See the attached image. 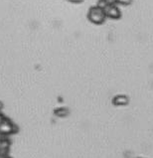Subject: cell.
Returning <instances> with one entry per match:
<instances>
[{
	"instance_id": "obj_1",
	"label": "cell",
	"mask_w": 153,
	"mask_h": 158,
	"mask_svg": "<svg viewBox=\"0 0 153 158\" xmlns=\"http://www.w3.org/2000/svg\"><path fill=\"white\" fill-rule=\"evenodd\" d=\"M88 18L92 23L96 24V25L102 24L103 22H105V20L106 19L105 9L101 7L100 5L92 7L88 13Z\"/></svg>"
},
{
	"instance_id": "obj_2",
	"label": "cell",
	"mask_w": 153,
	"mask_h": 158,
	"mask_svg": "<svg viewBox=\"0 0 153 158\" xmlns=\"http://www.w3.org/2000/svg\"><path fill=\"white\" fill-rule=\"evenodd\" d=\"M18 131V127L15 123H13L10 119L6 118L5 116L0 123V134L1 135H10Z\"/></svg>"
},
{
	"instance_id": "obj_3",
	"label": "cell",
	"mask_w": 153,
	"mask_h": 158,
	"mask_svg": "<svg viewBox=\"0 0 153 158\" xmlns=\"http://www.w3.org/2000/svg\"><path fill=\"white\" fill-rule=\"evenodd\" d=\"M103 9H105L106 18L109 17L111 19H118L121 16V12L116 4H107L103 7Z\"/></svg>"
},
{
	"instance_id": "obj_4",
	"label": "cell",
	"mask_w": 153,
	"mask_h": 158,
	"mask_svg": "<svg viewBox=\"0 0 153 158\" xmlns=\"http://www.w3.org/2000/svg\"><path fill=\"white\" fill-rule=\"evenodd\" d=\"M129 102V98L124 96V94H118V96H115L112 100V103L114 106H126Z\"/></svg>"
},
{
	"instance_id": "obj_5",
	"label": "cell",
	"mask_w": 153,
	"mask_h": 158,
	"mask_svg": "<svg viewBox=\"0 0 153 158\" xmlns=\"http://www.w3.org/2000/svg\"><path fill=\"white\" fill-rule=\"evenodd\" d=\"M132 0H114V4H120V5H129Z\"/></svg>"
},
{
	"instance_id": "obj_6",
	"label": "cell",
	"mask_w": 153,
	"mask_h": 158,
	"mask_svg": "<svg viewBox=\"0 0 153 158\" xmlns=\"http://www.w3.org/2000/svg\"><path fill=\"white\" fill-rule=\"evenodd\" d=\"M69 1L72 2V3H81L83 0H69Z\"/></svg>"
},
{
	"instance_id": "obj_7",
	"label": "cell",
	"mask_w": 153,
	"mask_h": 158,
	"mask_svg": "<svg viewBox=\"0 0 153 158\" xmlns=\"http://www.w3.org/2000/svg\"><path fill=\"white\" fill-rule=\"evenodd\" d=\"M0 158H9V157L6 156L5 154H0Z\"/></svg>"
},
{
	"instance_id": "obj_8",
	"label": "cell",
	"mask_w": 153,
	"mask_h": 158,
	"mask_svg": "<svg viewBox=\"0 0 153 158\" xmlns=\"http://www.w3.org/2000/svg\"><path fill=\"white\" fill-rule=\"evenodd\" d=\"M3 117H4V115L1 114V112H0V123H1V120L3 119Z\"/></svg>"
},
{
	"instance_id": "obj_9",
	"label": "cell",
	"mask_w": 153,
	"mask_h": 158,
	"mask_svg": "<svg viewBox=\"0 0 153 158\" xmlns=\"http://www.w3.org/2000/svg\"><path fill=\"white\" fill-rule=\"evenodd\" d=\"M1 108H2V106H1V103H0V110H1Z\"/></svg>"
}]
</instances>
